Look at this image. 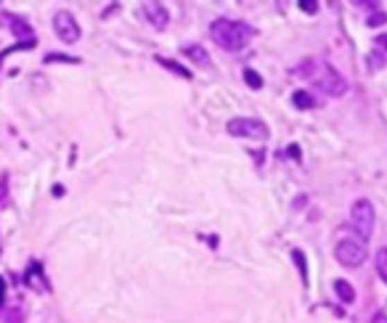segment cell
Returning <instances> with one entry per match:
<instances>
[{
    "label": "cell",
    "instance_id": "6da1fadb",
    "mask_svg": "<svg viewBox=\"0 0 387 323\" xmlns=\"http://www.w3.org/2000/svg\"><path fill=\"white\" fill-rule=\"evenodd\" d=\"M209 35L218 48H223L228 53H239L250 45L255 30L244 21H237V19H215L209 24Z\"/></svg>",
    "mask_w": 387,
    "mask_h": 323
},
{
    "label": "cell",
    "instance_id": "7a4b0ae2",
    "mask_svg": "<svg viewBox=\"0 0 387 323\" xmlns=\"http://www.w3.org/2000/svg\"><path fill=\"white\" fill-rule=\"evenodd\" d=\"M313 80H316V88H321V93H327L332 98H340L347 93V82H345V77L329 61H316V74H313Z\"/></svg>",
    "mask_w": 387,
    "mask_h": 323
},
{
    "label": "cell",
    "instance_id": "3957f363",
    "mask_svg": "<svg viewBox=\"0 0 387 323\" xmlns=\"http://www.w3.org/2000/svg\"><path fill=\"white\" fill-rule=\"evenodd\" d=\"M334 254H337V260L345 268H361V265L366 263V257H369L366 241H361V238H340Z\"/></svg>",
    "mask_w": 387,
    "mask_h": 323
},
{
    "label": "cell",
    "instance_id": "277c9868",
    "mask_svg": "<svg viewBox=\"0 0 387 323\" xmlns=\"http://www.w3.org/2000/svg\"><path fill=\"white\" fill-rule=\"evenodd\" d=\"M350 222L356 228V234L361 241H369L374 234V207L369 199H358L353 209H350Z\"/></svg>",
    "mask_w": 387,
    "mask_h": 323
},
{
    "label": "cell",
    "instance_id": "5b68a950",
    "mask_svg": "<svg viewBox=\"0 0 387 323\" xmlns=\"http://www.w3.org/2000/svg\"><path fill=\"white\" fill-rule=\"evenodd\" d=\"M225 130L234 138H250V141H268V128L252 117H237L225 125Z\"/></svg>",
    "mask_w": 387,
    "mask_h": 323
},
{
    "label": "cell",
    "instance_id": "8992f818",
    "mask_svg": "<svg viewBox=\"0 0 387 323\" xmlns=\"http://www.w3.org/2000/svg\"><path fill=\"white\" fill-rule=\"evenodd\" d=\"M53 30L59 35V40H64L67 45H75L80 40V27H77L75 16L67 11H59L53 16Z\"/></svg>",
    "mask_w": 387,
    "mask_h": 323
},
{
    "label": "cell",
    "instance_id": "52a82bcc",
    "mask_svg": "<svg viewBox=\"0 0 387 323\" xmlns=\"http://www.w3.org/2000/svg\"><path fill=\"white\" fill-rule=\"evenodd\" d=\"M141 16L154 30H164L170 24V14H167V8L162 3H141Z\"/></svg>",
    "mask_w": 387,
    "mask_h": 323
},
{
    "label": "cell",
    "instance_id": "ba28073f",
    "mask_svg": "<svg viewBox=\"0 0 387 323\" xmlns=\"http://www.w3.org/2000/svg\"><path fill=\"white\" fill-rule=\"evenodd\" d=\"M6 19H8V27H11V32H14L16 37H19V40H22L24 45H32V48H35V32H32L30 24H27L22 16H11V14H8Z\"/></svg>",
    "mask_w": 387,
    "mask_h": 323
},
{
    "label": "cell",
    "instance_id": "9c48e42d",
    "mask_svg": "<svg viewBox=\"0 0 387 323\" xmlns=\"http://www.w3.org/2000/svg\"><path fill=\"white\" fill-rule=\"evenodd\" d=\"M358 8H366V11H369V19H366L369 27H379V24H385L387 21L385 8H382L379 3H358Z\"/></svg>",
    "mask_w": 387,
    "mask_h": 323
},
{
    "label": "cell",
    "instance_id": "30bf717a",
    "mask_svg": "<svg viewBox=\"0 0 387 323\" xmlns=\"http://www.w3.org/2000/svg\"><path fill=\"white\" fill-rule=\"evenodd\" d=\"M183 53H186L191 61H196L199 67H205V69L209 67V56H207V51H205L202 45H186V48H183Z\"/></svg>",
    "mask_w": 387,
    "mask_h": 323
},
{
    "label": "cell",
    "instance_id": "8fae6325",
    "mask_svg": "<svg viewBox=\"0 0 387 323\" xmlns=\"http://www.w3.org/2000/svg\"><path fill=\"white\" fill-rule=\"evenodd\" d=\"M40 276H43V273H40V265H32V270L24 276V283L32 286V289H37V292H45V289H48V283H45Z\"/></svg>",
    "mask_w": 387,
    "mask_h": 323
},
{
    "label": "cell",
    "instance_id": "7c38bea8",
    "mask_svg": "<svg viewBox=\"0 0 387 323\" xmlns=\"http://www.w3.org/2000/svg\"><path fill=\"white\" fill-rule=\"evenodd\" d=\"M334 292H337V297H340L343 302H347V305H350V302H356V289H353L347 281H343V279L334 281Z\"/></svg>",
    "mask_w": 387,
    "mask_h": 323
},
{
    "label": "cell",
    "instance_id": "4fadbf2b",
    "mask_svg": "<svg viewBox=\"0 0 387 323\" xmlns=\"http://www.w3.org/2000/svg\"><path fill=\"white\" fill-rule=\"evenodd\" d=\"M292 103H295L298 109H313V106H316L313 96H311V93H305V90H298V93L292 96Z\"/></svg>",
    "mask_w": 387,
    "mask_h": 323
},
{
    "label": "cell",
    "instance_id": "5bb4252c",
    "mask_svg": "<svg viewBox=\"0 0 387 323\" xmlns=\"http://www.w3.org/2000/svg\"><path fill=\"white\" fill-rule=\"evenodd\" d=\"M292 74H300V77H313V74H316V61L305 59L302 64H298V67L292 69Z\"/></svg>",
    "mask_w": 387,
    "mask_h": 323
},
{
    "label": "cell",
    "instance_id": "9a60e30c",
    "mask_svg": "<svg viewBox=\"0 0 387 323\" xmlns=\"http://www.w3.org/2000/svg\"><path fill=\"white\" fill-rule=\"evenodd\" d=\"M377 273L387 283V247H382V250L377 252Z\"/></svg>",
    "mask_w": 387,
    "mask_h": 323
},
{
    "label": "cell",
    "instance_id": "2e32d148",
    "mask_svg": "<svg viewBox=\"0 0 387 323\" xmlns=\"http://www.w3.org/2000/svg\"><path fill=\"white\" fill-rule=\"evenodd\" d=\"M160 64H162L164 69H170V72H175L178 77H183V80H189L191 77V72L189 69H183V67H178V64H173V61H167V59H157Z\"/></svg>",
    "mask_w": 387,
    "mask_h": 323
},
{
    "label": "cell",
    "instance_id": "e0dca14e",
    "mask_svg": "<svg viewBox=\"0 0 387 323\" xmlns=\"http://www.w3.org/2000/svg\"><path fill=\"white\" fill-rule=\"evenodd\" d=\"M244 80H247V85L255 90H260L263 88V77L255 72V69H244Z\"/></svg>",
    "mask_w": 387,
    "mask_h": 323
},
{
    "label": "cell",
    "instance_id": "ac0fdd59",
    "mask_svg": "<svg viewBox=\"0 0 387 323\" xmlns=\"http://www.w3.org/2000/svg\"><path fill=\"white\" fill-rule=\"evenodd\" d=\"M292 257H295V263H298L300 270H302V283H308V273H305V257H302V252L295 250L292 252Z\"/></svg>",
    "mask_w": 387,
    "mask_h": 323
},
{
    "label": "cell",
    "instance_id": "d6986e66",
    "mask_svg": "<svg viewBox=\"0 0 387 323\" xmlns=\"http://www.w3.org/2000/svg\"><path fill=\"white\" fill-rule=\"evenodd\" d=\"M379 67H382V51H374L372 56H369V69H372V72H377Z\"/></svg>",
    "mask_w": 387,
    "mask_h": 323
},
{
    "label": "cell",
    "instance_id": "ffe728a7",
    "mask_svg": "<svg viewBox=\"0 0 387 323\" xmlns=\"http://www.w3.org/2000/svg\"><path fill=\"white\" fill-rule=\"evenodd\" d=\"M300 11H305V14H316V11H318V6H316V3H300Z\"/></svg>",
    "mask_w": 387,
    "mask_h": 323
},
{
    "label": "cell",
    "instance_id": "44dd1931",
    "mask_svg": "<svg viewBox=\"0 0 387 323\" xmlns=\"http://www.w3.org/2000/svg\"><path fill=\"white\" fill-rule=\"evenodd\" d=\"M45 61H51V64H53V61H69V64H77V59H69V56H48Z\"/></svg>",
    "mask_w": 387,
    "mask_h": 323
},
{
    "label": "cell",
    "instance_id": "7402d4cb",
    "mask_svg": "<svg viewBox=\"0 0 387 323\" xmlns=\"http://www.w3.org/2000/svg\"><path fill=\"white\" fill-rule=\"evenodd\" d=\"M377 45H379V51H385L387 53V35H379V37H377Z\"/></svg>",
    "mask_w": 387,
    "mask_h": 323
},
{
    "label": "cell",
    "instance_id": "603a6c76",
    "mask_svg": "<svg viewBox=\"0 0 387 323\" xmlns=\"http://www.w3.org/2000/svg\"><path fill=\"white\" fill-rule=\"evenodd\" d=\"M3 302H6V281L0 279V310H3Z\"/></svg>",
    "mask_w": 387,
    "mask_h": 323
},
{
    "label": "cell",
    "instance_id": "cb8c5ba5",
    "mask_svg": "<svg viewBox=\"0 0 387 323\" xmlns=\"http://www.w3.org/2000/svg\"><path fill=\"white\" fill-rule=\"evenodd\" d=\"M369 323H387V315L385 313H377V315H372V321Z\"/></svg>",
    "mask_w": 387,
    "mask_h": 323
},
{
    "label": "cell",
    "instance_id": "d4e9b609",
    "mask_svg": "<svg viewBox=\"0 0 387 323\" xmlns=\"http://www.w3.org/2000/svg\"><path fill=\"white\" fill-rule=\"evenodd\" d=\"M8 323H19V310H11V313H8Z\"/></svg>",
    "mask_w": 387,
    "mask_h": 323
}]
</instances>
